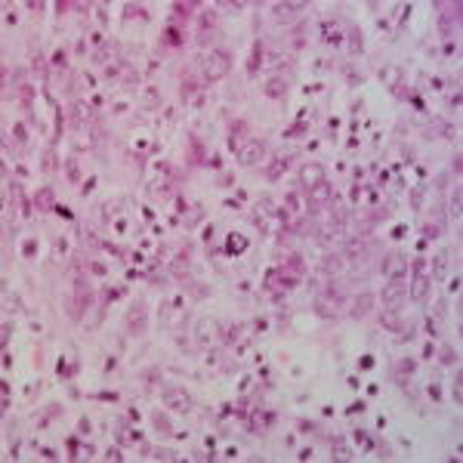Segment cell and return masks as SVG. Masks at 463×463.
Returning <instances> with one entry per match:
<instances>
[{"label":"cell","mask_w":463,"mask_h":463,"mask_svg":"<svg viewBox=\"0 0 463 463\" xmlns=\"http://www.w3.org/2000/svg\"><path fill=\"white\" fill-rule=\"evenodd\" d=\"M201 71H204V80H222L228 71H232V52H226V50H210L207 52V59H204V65H201Z\"/></svg>","instance_id":"cell-1"},{"label":"cell","mask_w":463,"mask_h":463,"mask_svg":"<svg viewBox=\"0 0 463 463\" xmlns=\"http://www.w3.org/2000/svg\"><path fill=\"white\" fill-rule=\"evenodd\" d=\"M343 306V296H336V294H318L315 296V315H322V318H330V322H334V318H340V309Z\"/></svg>","instance_id":"cell-2"},{"label":"cell","mask_w":463,"mask_h":463,"mask_svg":"<svg viewBox=\"0 0 463 463\" xmlns=\"http://www.w3.org/2000/svg\"><path fill=\"white\" fill-rule=\"evenodd\" d=\"M442 10V19H438V31H442V38H451L454 28L460 25V4H438Z\"/></svg>","instance_id":"cell-3"},{"label":"cell","mask_w":463,"mask_h":463,"mask_svg":"<svg viewBox=\"0 0 463 463\" xmlns=\"http://www.w3.org/2000/svg\"><path fill=\"white\" fill-rule=\"evenodd\" d=\"M411 300H426V294H430V275H426V260H417L414 262V281H411Z\"/></svg>","instance_id":"cell-4"},{"label":"cell","mask_w":463,"mask_h":463,"mask_svg":"<svg viewBox=\"0 0 463 463\" xmlns=\"http://www.w3.org/2000/svg\"><path fill=\"white\" fill-rule=\"evenodd\" d=\"M148 328V312H146V302H133L130 312H127V334L142 336Z\"/></svg>","instance_id":"cell-5"},{"label":"cell","mask_w":463,"mask_h":463,"mask_svg":"<svg viewBox=\"0 0 463 463\" xmlns=\"http://www.w3.org/2000/svg\"><path fill=\"white\" fill-rule=\"evenodd\" d=\"M302 10H306V4H302V0H284V4H272V19L281 22V25H288V22L296 19Z\"/></svg>","instance_id":"cell-6"},{"label":"cell","mask_w":463,"mask_h":463,"mask_svg":"<svg viewBox=\"0 0 463 463\" xmlns=\"http://www.w3.org/2000/svg\"><path fill=\"white\" fill-rule=\"evenodd\" d=\"M380 296H383V306L386 309H402L404 306V278H392L383 288Z\"/></svg>","instance_id":"cell-7"},{"label":"cell","mask_w":463,"mask_h":463,"mask_svg":"<svg viewBox=\"0 0 463 463\" xmlns=\"http://www.w3.org/2000/svg\"><path fill=\"white\" fill-rule=\"evenodd\" d=\"M164 404L170 408V411H192V396L186 392L182 386H167L164 389Z\"/></svg>","instance_id":"cell-8"},{"label":"cell","mask_w":463,"mask_h":463,"mask_svg":"<svg viewBox=\"0 0 463 463\" xmlns=\"http://www.w3.org/2000/svg\"><path fill=\"white\" fill-rule=\"evenodd\" d=\"M330 198H334V186H330L328 180L318 182V186H312V188L306 192V201H309L312 210H322L324 204H330Z\"/></svg>","instance_id":"cell-9"},{"label":"cell","mask_w":463,"mask_h":463,"mask_svg":"<svg viewBox=\"0 0 463 463\" xmlns=\"http://www.w3.org/2000/svg\"><path fill=\"white\" fill-rule=\"evenodd\" d=\"M238 158H241V164H244V167L260 164L262 158H266V142H260V139H247V142H244V148L238 152Z\"/></svg>","instance_id":"cell-10"},{"label":"cell","mask_w":463,"mask_h":463,"mask_svg":"<svg viewBox=\"0 0 463 463\" xmlns=\"http://www.w3.org/2000/svg\"><path fill=\"white\" fill-rule=\"evenodd\" d=\"M380 269H383V275L392 281V278H404V269H408V260H404V254H386V260L380 262Z\"/></svg>","instance_id":"cell-11"},{"label":"cell","mask_w":463,"mask_h":463,"mask_svg":"<svg viewBox=\"0 0 463 463\" xmlns=\"http://www.w3.org/2000/svg\"><path fill=\"white\" fill-rule=\"evenodd\" d=\"M300 182H302V188H312V186H318V182H324V167L322 164H302V170H300Z\"/></svg>","instance_id":"cell-12"},{"label":"cell","mask_w":463,"mask_h":463,"mask_svg":"<svg viewBox=\"0 0 463 463\" xmlns=\"http://www.w3.org/2000/svg\"><path fill=\"white\" fill-rule=\"evenodd\" d=\"M31 204H34V210H52L56 207V192H52V186H40L34 192Z\"/></svg>","instance_id":"cell-13"},{"label":"cell","mask_w":463,"mask_h":463,"mask_svg":"<svg viewBox=\"0 0 463 463\" xmlns=\"http://www.w3.org/2000/svg\"><path fill=\"white\" fill-rule=\"evenodd\" d=\"M380 84H386L389 90H398V84H404V71L398 65H383L380 68Z\"/></svg>","instance_id":"cell-14"},{"label":"cell","mask_w":463,"mask_h":463,"mask_svg":"<svg viewBox=\"0 0 463 463\" xmlns=\"http://www.w3.org/2000/svg\"><path fill=\"white\" fill-rule=\"evenodd\" d=\"M194 340H198V346H207L216 340V322H210V318H201L198 322V330H194Z\"/></svg>","instance_id":"cell-15"},{"label":"cell","mask_w":463,"mask_h":463,"mask_svg":"<svg viewBox=\"0 0 463 463\" xmlns=\"http://www.w3.org/2000/svg\"><path fill=\"white\" fill-rule=\"evenodd\" d=\"M370 306H374V294H358L352 300V306H349V315L352 318H364L370 312Z\"/></svg>","instance_id":"cell-16"},{"label":"cell","mask_w":463,"mask_h":463,"mask_svg":"<svg viewBox=\"0 0 463 463\" xmlns=\"http://www.w3.org/2000/svg\"><path fill=\"white\" fill-rule=\"evenodd\" d=\"M161 40H164V46H182V44H186V28H180V25H167L164 34H161Z\"/></svg>","instance_id":"cell-17"},{"label":"cell","mask_w":463,"mask_h":463,"mask_svg":"<svg viewBox=\"0 0 463 463\" xmlns=\"http://www.w3.org/2000/svg\"><path fill=\"white\" fill-rule=\"evenodd\" d=\"M176 188H180V182H176V180H158V182L152 186L154 198H161V201H170L173 194H176Z\"/></svg>","instance_id":"cell-18"},{"label":"cell","mask_w":463,"mask_h":463,"mask_svg":"<svg viewBox=\"0 0 463 463\" xmlns=\"http://www.w3.org/2000/svg\"><path fill=\"white\" fill-rule=\"evenodd\" d=\"M380 324H383L386 330H396V334L404 328V322H402L398 309H383V315H380Z\"/></svg>","instance_id":"cell-19"},{"label":"cell","mask_w":463,"mask_h":463,"mask_svg":"<svg viewBox=\"0 0 463 463\" xmlns=\"http://www.w3.org/2000/svg\"><path fill=\"white\" fill-rule=\"evenodd\" d=\"M448 256H451L448 250H438V254L432 256V278H436V281H442L444 275H448Z\"/></svg>","instance_id":"cell-20"},{"label":"cell","mask_w":463,"mask_h":463,"mask_svg":"<svg viewBox=\"0 0 463 463\" xmlns=\"http://www.w3.org/2000/svg\"><path fill=\"white\" fill-rule=\"evenodd\" d=\"M262 90H266V96H272V99H281L284 93H288V80H284V78H269V80H266V86H262Z\"/></svg>","instance_id":"cell-21"},{"label":"cell","mask_w":463,"mask_h":463,"mask_svg":"<svg viewBox=\"0 0 463 463\" xmlns=\"http://www.w3.org/2000/svg\"><path fill=\"white\" fill-rule=\"evenodd\" d=\"M411 374H414V362H411V358L398 362V364H396V383L408 386V383H411Z\"/></svg>","instance_id":"cell-22"},{"label":"cell","mask_w":463,"mask_h":463,"mask_svg":"<svg viewBox=\"0 0 463 463\" xmlns=\"http://www.w3.org/2000/svg\"><path fill=\"white\" fill-rule=\"evenodd\" d=\"M269 423H272V414H266V411H260V408H256V414L250 417V432H266V430H269Z\"/></svg>","instance_id":"cell-23"},{"label":"cell","mask_w":463,"mask_h":463,"mask_svg":"<svg viewBox=\"0 0 463 463\" xmlns=\"http://www.w3.org/2000/svg\"><path fill=\"white\" fill-rule=\"evenodd\" d=\"M322 31H324V40H330V44H340V38H343V28H340V22L336 19H328L324 25H322Z\"/></svg>","instance_id":"cell-24"},{"label":"cell","mask_w":463,"mask_h":463,"mask_svg":"<svg viewBox=\"0 0 463 463\" xmlns=\"http://www.w3.org/2000/svg\"><path fill=\"white\" fill-rule=\"evenodd\" d=\"M31 68H34V74H38V80L46 84V59L40 56L38 50H34V56H31Z\"/></svg>","instance_id":"cell-25"},{"label":"cell","mask_w":463,"mask_h":463,"mask_svg":"<svg viewBox=\"0 0 463 463\" xmlns=\"http://www.w3.org/2000/svg\"><path fill=\"white\" fill-rule=\"evenodd\" d=\"M152 423H154V430H158V432H164V436H170V432H173V426H170V417H167L164 411H154Z\"/></svg>","instance_id":"cell-26"},{"label":"cell","mask_w":463,"mask_h":463,"mask_svg":"<svg viewBox=\"0 0 463 463\" xmlns=\"http://www.w3.org/2000/svg\"><path fill=\"white\" fill-rule=\"evenodd\" d=\"M364 254H368L364 241H349V244H346V256H349V260H364Z\"/></svg>","instance_id":"cell-27"},{"label":"cell","mask_w":463,"mask_h":463,"mask_svg":"<svg viewBox=\"0 0 463 463\" xmlns=\"http://www.w3.org/2000/svg\"><path fill=\"white\" fill-rule=\"evenodd\" d=\"M262 65V44H256L254 46V52H250V65H247V71H250V74H256V68Z\"/></svg>","instance_id":"cell-28"},{"label":"cell","mask_w":463,"mask_h":463,"mask_svg":"<svg viewBox=\"0 0 463 463\" xmlns=\"http://www.w3.org/2000/svg\"><path fill=\"white\" fill-rule=\"evenodd\" d=\"M460 204H463V194H460V186H454V194H451V216L454 220H460Z\"/></svg>","instance_id":"cell-29"},{"label":"cell","mask_w":463,"mask_h":463,"mask_svg":"<svg viewBox=\"0 0 463 463\" xmlns=\"http://www.w3.org/2000/svg\"><path fill=\"white\" fill-rule=\"evenodd\" d=\"M346 34H349V50L362 52V31L358 28H346Z\"/></svg>","instance_id":"cell-30"},{"label":"cell","mask_w":463,"mask_h":463,"mask_svg":"<svg viewBox=\"0 0 463 463\" xmlns=\"http://www.w3.org/2000/svg\"><path fill=\"white\" fill-rule=\"evenodd\" d=\"M438 235H442V220H436V222L426 220L423 222V238H438Z\"/></svg>","instance_id":"cell-31"},{"label":"cell","mask_w":463,"mask_h":463,"mask_svg":"<svg viewBox=\"0 0 463 463\" xmlns=\"http://www.w3.org/2000/svg\"><path fill=\"white\" fill-rule=\"evenodd\" d=\"M194 6H198V4H192V0H186V4H173V12L180 16V19H188V16L194 12Z\"/></svg>","instance_id":"cell-32"},{"label":"cell","mask_w":463,"mask_h":463,"mask_svg":"<svg viewBox=\"0 0 463 463\" xmlns=\"http://www.w3.org/2000/svg\"><path fill=\"white\" fill-rule=\"evenodd\" d=\"M340 266H343V260H340V256H334V254L322 260V269H324V272H340Z\"/></svg>","instance_id":"cell-33"},{"label":"cell","mask_w":463,"mask_h":463,"mask_svg":"<svg viewBox=\"0 0 463 463\" xmlns=\"http://www.w3.org/2000/svg\"><path fill=\"white\" fill-rule=\"evenodd\" d=\"M352 454H349V448H346V442H340V438H334V460H349Z\"/></svg>","instance_id":"cell-34"},{"label":"cell","mask_w":463,"mask_h":463,"mask_svg":"<svg viewBox=\"0 0 463 463\" xmlns=\"http://www.w3.org/2000/svg\"><path fill=\"white\" fill-rule=\"evenodd\" d=\"M16 90H19V99H22V105H25V108H31V99H34V93H31V84H19Z\"/></svg>","instance_id":"cell-35"},{"label":"cell","mask_w":463,"mask_h":463,"mask_svg":"<svg viewBox=\"0 0 463 463\" xmlns=\"http://www.w3.org/2000/svg\"><path fill=\"white\" fill-rule=\"evenodd\" d=\"M438 358H442V364H454V362H457V349H454V346H442Z\"/></svg>","instance_id":"cell-36"},{"label":"cell","mask_w":463,"mask_h":463,"mask_svg":"<svg viewBox=\"0 0 463 463\" xmlns=\"http://www.w3.org/2000/svg\"><path fill=\"white\" fill-rule=\"evenodd\" d=\"M244 130H247V124H244V120H238L235 127H228V142H232V146H235V142L244 136Z\"/></svg>","instance_id":"cell-37"},{"label":"cell","mask_w":463,"mask_h":463,"mask_svg":"<svg viewBox=\"0 0 463 463\" xmlns=\"http://www.w3.org/2000/svg\"><path fill=\"white\" fill-rule=\"evenodd\" d=\"M65 167H68V180H71V182H78V180H80V173H78V158H74V154H68Z\"/></svg>","instance_id":"cell-38"},{"label":"cell","mask_w":463,"mask_h":463,"mask_svg":"<svg viewBox=\"0 0 463 463\" xmlns=\"http://www.w3.org/2000/svg\"><path fill=\"white\" fill-rule=\"evenodd\" d=\"M284 170H288V161H281V158H278V161L269 167V173H266V176H269V180H278V176H284Z\"/></svg>","instance_id":"cell-39"},{"label":"cell","mask_w":463,"mask_h":463,"mask_svg":"<svg viewBox=\"0 0 463 463\" xmlns=\"http://www.w3.org/2000/svg\"><path fill=\"white\" fill-rule=\"evenodd\" d=\"M158 102H161L158 90H154V86H146V108H158Z\"/></svg>","instance_id":"cell-40"},{"label":"cell","mask_w":463,"mask_h":463,"mask_svg":"<svg viewBox=\"0 0 463 463\" xmlns=\"http://www.w3.org/2000/svg\"><path fill=\"white\" fill-rule=\"evenodd\" d=\"M244 247H247V241H244L241 235H235V238H228V250H235V254H241Z\"/></svg>","instance_id":"cell-41"},{"label":"cell","mask_w":463,"mask_h":463,"mask_svg":"<svg viewBox=\"0 0 463 463\" xmlns=\"http://www.w3.org/2000/svg\"><path fill=\"white\" fill-rule=\"evenodd\" d=\"M198 220H201V204H194V207L188 210V216H186V226H194Z\"/></svg>","instance_id":"cell-42"},{"label":"cell","mask_w":463,"mask_h":463,"mask_svg":"<svg viewBox=\"0 0 463 463\" xmlns=\"http://www.w3.org/2000/svg\"><path fill=\"white\" fill-rule=\"evenodd\" d=\"M152 457H154V460H176V454H173V451H167V448H158V451H152Z\"/></svg>","instance_id":"cell-43"},{"label":"cell","mask_w":463,"mask_h":463,"mask_svg":"<svg viewBox=\"0 0 463 463\" xmlns=\"http://www.w3.org/2000/svg\"><path fill=\"white\" fill-rule=\"evenodd\" d=\"M12 136H16V142H25V139H28V133H25V124H16V127H12Z\"/></svg>","instance_id":"cell-44"},{"label":"cell","mask_w":463,"mask_h":463,"mask_svg":"<svg viewBox=\"0 0 463 463\" xmlns=\"http://www.w3.org/2000/svg\"><path fill=\"white\" fill-rule=\"evenodd\" d=\"M65 50H56V52H52V65H56V68H65Z\"/></svg>","instance_id":"cell-45"},{"label":"cell","mask_w":463,"mask_h":463,"mask_svg":"<svg viewBox=\"0 0 463 463\" xmlns=\"http://www.w3.org/2000/svg\"><path fill=\"white\" fill-rule=\"evenodd\" d=\"M411 204H414V210H420V204H423V188H414V192H411Z\"/></svg>","instance_id":"cell-46"},{"label":"cell","mask_w":463,"mask_h":463,"mask_svg":"<svg viewBox=\"0 0 463 463\" xmlns=\"http://www.w3.org/2000/svg\"><path fill=\"white\" fill-rule=\"evenodd\" d=\"M460 383H463V374L457 370V377H454V404H460Z\"/></svg>","instance_id":"cell-47"},{"label":"cell","mask_w":463,"mask_h":463,"mask_svg":"<svg viewBox=\"0 0 463 463\" xmlns=\"http://www.w3.org/2000/svg\"><path fill=\"white\" fill-rule=\"evenodd\" d=\"M288 207H290V210H300V194H296V192L288 194Z\"/></svg>","instance_id":"cell-48"},{"label":"cell","mask_w":463,"mask_h":463,"mask_svg":"<svg viewBox=\"0 0 463 463\" xmlns=\"http://www.w3.org/2000/svg\"><path fill=\"white\" fill-rule=\"evenodd\" d=\"M105 460H124V454L118 448H108V451H105Z\"/></svg>","instance_id":"cell-49"},{"label":"cell","mask_w":463,"mask_h":463,"mask_svg":"<svg viewBox=\"0 0 463 463\" xmlns=\"http://www.w3.org/2000/svg\"><path fill=\"white\" fill-rule=\"evenodd\" d=\"M136 80H139L136 71H133V74H124V86H136Z\"/></svg>","instance_id":"cell-50"},{"label":"cell","mask_w":463,"mask_h":463,"mask_svg":"<svg viewBox=\"0 0 463 463\" xmlns=\"http://www.w3.org/2000/svg\"><path fill=\"white\" fill-rule=\"evenodd\" d=\"M22 250H25V256H34V250H38V244H34V241H25V247H22Z\"/></svg>","instance_id":"cell-51"},{"label":"cell","mask_w":463,"mask_h":463,"mask_svg":"<svg viewBox=\"0 0 463 463\" xmlns=\"http://www.w3.org/2000/svg\"><path fill=\"white\" fill-rule=\"evenodd\" d=\"M426 334H430V336H436V334H438V328H436L432 318H426Z\"/></svg>","instance_id":"cell-52"},{"label":"cell","mask_w":463,"mask_h":463,"mask_svg":"<svg viewBox=\"0 0 463 463\" xmlns=\"http://www.w3.org/2000/svg\"><path fill=\"white\" fill-rule=\"evenodd\" d=\"M44 170H52V152L46 148V154H44Z\"/></svg>","instance_id":"cell-53"},{"label":"cell","mask_w":463,"mask_h":463,"mask_svg":"<svg viewBox=\"0 0 463 463\" xmlns=\"http://www.w3.org/2000/svg\"><path fill=\"white\" fill-rule=\"evenodd\" d=\"M133 16H142V6H133V4H130V6H127V19H133Z\"/></svg>","instance_id":"cell-54"},{"label":"cell","mask_w":463,"mask_h":463,"mask_svg":"<svg viewBox=\"0 0 463 463\" xmlns=\"http://www.w3.org/2000/svg\"><path fill=\"white\" fill-rule=\"evenodd\" d=\"M28 10H31L34 16H40V10H44V4H28Z\"/></svg>","instance_id":"cell-55"}]
</instances>
